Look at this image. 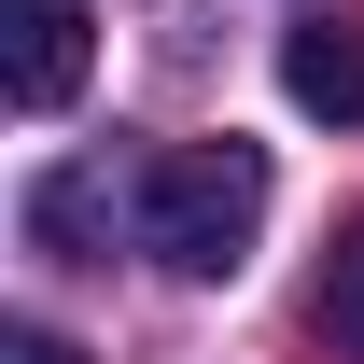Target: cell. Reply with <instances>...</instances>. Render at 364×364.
Masks as SVG:
<instances>
[{
  "label": "cell",
  "mask_w": 364,
  "mask_h": 364,
  "mask_svg": "<svg viewBox=\"0 0 364 364\" xmlns=\"http://www.w3.org/2000/svg\"><path fill=\"white\" fill-rule=\"evenodd\" d=\"M14 364H85L70 336H43V322H14Z\"/></svg>",
  "instance_id": "cell-5"
},
{
  "label": "cell",
  "mask_w": 364,
  "mask_h": 364,
  "mask_svg": "<svg viewBox=\"0 0 364 364\" xmlns=\"http://www.w3.org/2000/svg\"><path fill=\"white\" fill-rule=\"evenodd\" d=\"M0 85H14V112H70L85 98V0H0Z\"/></svg>",
  "instance_id": "cell-2"
},
{
  "label": "cell",
  "mask_w": 364,
  "mask_h": 364,
  "mask_svg": "<svg viewBox=\"0 0 364 364\" xmlns=\"http://www.w3.org/2000/svg\"><path fill=\"white\" fill-rule=\"evenodd\" d=\"M280 98L309 127H364V28H294L280 43Z\"/></svg>",
  "instance_id": "cell-3"
},
{
  "label": "cell",
  "mask_w": 364,
  "mask_h": 364,
  "mask_svg": "<svg viewBox=\"0 0 364 364\" xmlns=\"http://www.w3.org/2000/svg\"><path fill=\"white\" fill-rule=\"evenodd\" d=\"M322 336H336V350L364 364V225L336 238V267H322Z\"/></svg>",
  "instance_id": "cell-4"
},
{
  "label": "cell",
  "mask_w": 364,
  "mask_h": 364,
  "mask_svg": "<svg viewBox=\"0 0 364 364\" xmlns=\"http://www.w3.org/2000/svg\"><path fill=\"white\" fill-rule=\"evenodd\" d=\"M267 238V154L252 140H168L140 154V252L168 280H238Z\"/></svg>",
  "instance_id": "cell-1"
}]
</instances>
